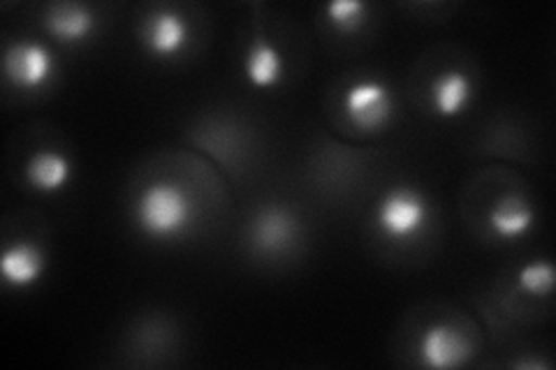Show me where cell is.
I'll use <instances>...</instances> for the list:
<instances>
[{"label": "cell", "mask_w": 556, "mask_h": 370, "mask_svg": "<svg viewBox=\"0 0 556 370\" xmlns=\"http://www.w3.org/2000/svg\"><path fill=\"white\" fill-rule=\"evenodd\" d=\"M193 216V202L174 183H155L137 202V220L151 237H172L181 232Z\"/></svg>", "instance_id": "1"}, {"label": "cell", "mask_w": 556, "mask_h": 370, "mask_svg": "<svg viewBox=\"0 0 556 370\" xmlns=\"http://www.w3.org/2000/svg\"><path fill=\"white\" fill-rule=\"evenodd\" d=\"M429 220V204L413 188H394L378 206V227L392 241H408L422 232Z\"/></svg>", "instance_id": "2"}, {"label": "cell", "mask_w": 556, "mask_h": 370, "mask_svg": "<svg viewBox=\"0 0 556 370\" xmlns=\"http://www.w3.org/2000/svg\"><path fill=\"white\" fill-rule=\"evenodd\" d=\"M345 116L364 132L380 130L392 116V95L378 81H359L345 91Z\"/></svg>", "instance_id": "3"}, {"label": "cell", "mask_w": 556, "mask_h": 370, "mask_svg": "<svg viewBox=\"0 0 556 370\" xmlns=\"http://www.w3.org/2000/svg\"><path fill=\"white\" fill-rule=\"evenodd\" d=\"M54 73V59L42 44L16 42L5 54V77L16 88H42Z\"/></svg>", "instance_id": "4"}, {"label": "cell", "mask_w": 556, "mask_h": 370, "mask_svg": "<svg viewBox=\"0 0 556 370\" xmlns=\"http://www.w3.org/2000/svg\"><path fill=\"white\" fill-rule=\"evenodd\" d=\"M471 345L457 329L447 324H437L420 341V357L429 368H457L471 357Z\"/></svg>", "instance_id": "5"}, {"label": "cell", "mask_w": 556, "mask_h": 370, "mask_svg": "<svg viewBox=\"0 0 556 370\" xmlns=\"http://www.w3.org/2000/svg\"><path fill=\"white\" fill-rule=\"evenodd\" d=\"M45 271V255L28 241H20L10 245V248L0 257V276L12 288H30L38 283Z\"/></svg>", "instance_id": "6"}, {"label": "cell", "mask_w": 556, "mask_h": 370, "mask_svg": "<svg viewBox=\"0 0 556 370\" xmlns=\"http://www.w3.org/2000/svg\"><path fill=\"white\" fill-rule=\"evenodd\" d=\"M188 40V24L181 14L172 10L155 12L147 24V42L155 56L179 54Z\"/></svg>", "instance_id": "7"}, {"label": "cell", "mask_w": 556, "mask_h": 370, "mask_svg": "<svg viewBox=\"0 0 556 370\" xmlns=\"http://www.w3.org/2000/svg\"><path fill=\"white\" fill-rule=\"evenodd\" d=\"M96 28V16L81 5H59L47 14V30L59 42L77 44L84 42Z\"/></svg>", "instance_id": "8"}, {"label": "cell", "mask_w": 556, "mask_h": 370, "mask_svg": "<svg viewBox=\"0 0 556 370\" xmlns=\"http://www.w3.org/2000/svg\"><path fill=\"white\" fill-rule=\"evenodd\" d=\"M490 225L501 239H521L533 227V208L519 195H506L496 202Z\"/></svg>", "instance_id": "9"}, {"label": "cell", "mask_w": 556, "mask_h": 370, "mask_svg": "<svg viewBox=\"0 0 556 370\" xmlns=\"http://www.w3.org/2000/svg\"><path fill=\"white\" fill-rule=\"evenodd\" d=\"M294 220L283 208H267L253 222V243L263 253H278L292 243Z\"/></svg>", "instance_id": "10"}, {"label": "cell", "mask_w": 556, "mask_h": 370, "mask_svg": "<svg viewBox=\"0 0 556 370\" xmlns=\"http://www.w3.org/2000/svg\"><path fill=\"white\" fill-rule=\"evenodd\" d=\"M431 95H433V107H437V112L445 118H452V116H459L468 107L473 88L464 73H459V69H450V73H443L437 79V84H433Z\"/></svg>", "instance_id": "11"}, {"label": "cell", "mask_w": 556, "mask_h": 370, "mask_svg": "<svg viewBox=\"0 0 556 370\" xmlns=\"http://www.w3.org/2000/svg\"><path fill=\"white\" fill-rule=\"evenodd\" d=\"M26 179L38 192H59L70 181V163L61 153L42 151L30 157L26 167Z\"/></svg>", "instance_id": "12"}, {"label": "cell", "mask_w": 556, "mask_h": 370, "mask_svg": "<svg viewBox=\"0 0 556 370\" xmlns=\"http://www.w3.org/2000/svg\"><path fill=\"white\" fill-rule=\"evenodd\" d=\"M247 75L249 81L255 88H269L274 84L281 81L283 75V59L278 51L263 38L257 35L255 42L251 44L249 59H247Z\"/></svg>", "instance_id": "13"}, {"label": "cell", "mask_w": 556, "mask_h": 370, "mask_svg": "<svg viewBox=\"0 0 556 370\" xmlns=\"http://www.w3.org/2000/svg\"><path fill=\"white\" fill-rule=\"evenodd\" d=\"M517 285L533 294V296H547L554 285V269L549 261H531L517 276Z\"/></svg>", "instance_id": "14"}, {"label": "cell", "mask_w": 556, "mask_h": 370, "mask_svg": "<svg viewBox=\"0 0 556 370\" xmlns=\"http://www.w3.org/2000/svg\"><path fill=\"white\" fill-rule=\"evenodd\" d=\"M325 12H327V20L332 22L339 30L351 33L364 22L367 5L359 3V0H337V3H329Z\"/></svg>", "instance_id": "15"}]
</instances>
